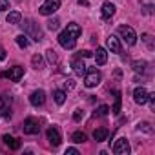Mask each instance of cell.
<instances>
[{"label": "cell", "instance_id": "6da1fadb", "mask_svg": "<svg viewBox=\"0 0 155 155\" xmlns=\"http://www.w3.org/2000/svg\"><path fill=\"white\" fill-rule=\"evenodd\" d=\"M22 28H24V35H26V37L33 38L35 42L42 40V31H40V28H38V24H37L35 20H24Z\"/></svg>", "mask_w": 155, "mask_h": 155}, {"label": "cell", "instance_id": "7a4b0ae2", "mask_svg": "<svg viewBox=\"0 0 155 155\" xmlns=\"http://www.w3.org/2000/svg\"><path fill=\"white\" fill-rule=\"evenodd\" d=\"M119 35L124 38L126 44H130V46L137 44V33L133 31V28H130V26H119Z\"/></svg>", "mask_w": 155, "mask_h": 155}, {"label": "cell", "instance_id": "3957f363", "mask_svg": "<svg viewBox=\"0 0 155 155\" xmlns=\"http://www.w3.org/2000/svg\"><path fill=\"white\" fill-rule=\"evenodd\" d=\"M86 77H84V84H86V88H95L99 82H101V71H97V69H88L86 73H84Z\"/></svg>", "mask_w": 155, "mask_h": 155}, {"label": "cell", "instance_id": "277c9868", "mask_svg": "<svg viewBox=\"0 0 155 155\" xmlns=\"http://www.w3.org/2000/svg\"><path fill=\"white\" fill-rule=\"evenodd\" d=\"M58 44L64 48V49H73L75 48V44H77V38L71 35V33H68L66 29L58 35Z\"/></svg>", "mask_w": 155, "mask_h": 155}, {"label": "cell", "instance_id": "5b68a950", "mask_svg": "<svg viewBox=\"0 0 155 155\" xmlns=\"http://www.w3.org/2000/svg\"><path fill=\"white\" fill-rule=\"evenodd\" d=\"M22 130H24V133H28V135H37V133L40 131L38 120L33 119V117H28V119L24 120V124H22Z\"/></svg>", "mask_w": 155, "mask_h": 155}, {"label": "cell", "instance_id": "8992f818", "mask_svg": "<svg viewBox=\"0 0 155 155\" xmlns=\"http://www.w3.org/2000/svg\"><path fill=\"white\" fill-rule=\"evenodd\" d=\"M60 8V0H44V4L40 6V15H53Z\"/></svg>", "mask_w": 155, "mask_h": 155}, {"label": "cell", "instance_id": "52a82bcc", "mask_svg": "<svg viewBox=\"0 0 155 155\" xmlns=\"http://www.w3.org/2000/svg\"><path fill=\"white\" fill-rule=\"evenodd\" d=\"M2 77H6V79H9V81H13V82H18L22 77H24V68H20V66L9 68L8 71L2 73Z\"/></svg>", "mask_w": 155, "mask_h": 155}, {"label": "cell", "instance_id": "ba28073f", "mask_svg": "<svg viewBox=\"0 0 155 155\" xmlns=\"http://www.w3.org/2000/svg\"><path fill=\"white\" fill-rule=\"evenodd\" d=\"M71 68H73V71L79 75V77H82V75L88 71V66L82 62V57H75V58L71 60Z\"/></svg>", "mask_w": 155, "mask_h": 155}, {"label": "cell", "instance_id": "9c48e42d", "mask_svg": "<svg viewBox=\"0 0 155 155\" xmlns=\"http://www.w3.org/2000/svg\"><path fill=\"white\" fill-rule=\"evenodd\" d=\"M113 153L117 155H128L130 153V144L126 139H119L115 144H113Z\"/></svg>", "mask_w": 155, "mask_h": 155}, {"label": "cell", "instance_id": "30bf717a", "mask_svg": "<svg viewBox=\"0 0 155 155\" xmlns=\"http://www.w3.org/2000/svg\"><path fill=\"white\" fill-rule=\"evenodd\" d=\"M29 102L33 104V106H42L44 102H46V93L42 91V90H37V91H33L31 93V97H29Z\"/></svg>", "mask_w": 155, "mask_h": 155}, {"label": "cell", "instance_id": "8fae6325", "mask_svg": "<svg viewBox=\"0 0 155 155\" xmlns=\"http://www.w3.org/2000/svg\"><path fill=\"white\" fill-rule=\"evenodd\" d=\"M0 117H11V106H9V99L0 95Z\"/></svg>", "mask_w": 155, "mask_h": 155}, {"label": "cell", "instance_id": "7c38bea8", "mask_svg": "<svg viewBox=\"0 0 155 155\" xmlns=\"http://www.w3.org/2000/svg\"><path fill=\"white\" fill-rule=\"evenodd\" d=\"M133 99H135V102L137 104H146L148 102V91L144 90V88H135V91H133Z\"/></svg>", "mask_w": 155, "mask_h": 155}, {"label": "cell", "instance_id": "4fadbf2b", "mask_svg": "<svg viewBox=\"0 0 155 155\" xmlns=\"http://www.w3.org/2000/svg\"><path fill=\"white\" fill-rule=\"evenodd\" d=\"M48 140H49V144L51 146H58L60 144V133H58V130L57 128H49L48 130Z\"/></svg>", "mask_w": 155, "mask_h": 155}, {"label": "cell", "instance_id": "5bb4252c", "mask_svg": "<svg viewBox=\"0 0 155 155\" xmlns=\"http://www.w3.org/2000/svg\"><path fill=\"white\" fill-rule=\"evenodd\" d=\"M108 48L111 49V53H122V46H120L119 38H117V37H113V35H110V37H108Z\"/></svg>", "mask_w": 155, "mask_h": 155}, {"label": "cell", "instance_id": "9a60e30c", "mask_svg": "<svg viewBox=\"0 0 155 155\" xmlns=\"http://www.w3.org/2000/svg\"><path fill=\"white\" fill-rule=\"evenodd\" d=\"M95 62L99 66H104L108 62V51L104 48H97V51H95Z\"/></svg>", "mask_w": 155, "mask_h": 155}, {"label": "cell", "instance_id": "2e32d148", "mask_svg": "<svg viewBox=\"0 0 155 155\" xmlns=\"http://www.w3.org/2000/svg\"><path fill=\"white\" fill-rule=\"evenodd\" d=\"M101 13H102V18H106V20H108V18H111V17L115 15V6H113L111 2H104V4H102V11H101Z\"/></svg>", "mask_w": 155, "mask_h": 155}, {"label": "cell", "instance_id": "e0dca14e", "mask_svg": "<svg viewBox=\"0 0 155 155\" xmlns=\"http://www.w3.org/2000/svg\"><path fill=\"white\" fill-rule=\"evenodd\" d=\"M2 140H4V144H6L9 150H18V148H20V140L15 139V137H11V135H4Z\"/></svg>", "mask_w": 155, "mask_h": 155}, {"label": "cell", "instance_id": "ac0fdd59", "mask_svg": "<svg viewBox=\"0 0 155 155\" xmlns=\"http://www.w3.org/2000/svg\"><path fill=\"white\" fill-rule=\"evenodd\" d=\"M66 31L68 33H71L75 38H79L81 37V33H82V29H81V26L79 24H75V22H71V24H68V28H66Z\"/></svg>", "mask_w": 155, "mask_h": 155}, {"label": "cell", "instance_id": "d6986e66", "mask_svg": "<svg viewBox=\"0 0 155 155\" xmlns=\"http://www.w3.org/2000/svg\"><path fill=\"white\" fill-rule=\"evenodd\" d=\"M106 137H108V130H106V128H97V130L93 131V139H95L97 142L106 140Z\"/></svg>", "mask_w": 155, "mask_h": 155}, {"label": "cell", "instance_id": "ffe728a7", "mask_svg": "<svg viewBox=\"0 0 155 155\" xmlns=\"http://www.w3.org/2000/svg\"><path fill=\"white\" fill-rule=\"evenodd\" d=\"M71 140H73L75 144H82V142H86V133H82V131H75V133L71 135Z\"/></svg>", "mask_w": 155, "mask_h": 155}, {"label": "cell", "instance_id": "44dd1931", "mask_svg": "<svg viewBox=\"0 0 155 155\" xmlns=\"http://www.w3.org/2000/svg\"><path fill=\"white\" fill-rule=\"evenodd\" d=\"M20 20H22V15H20L18 11H11V13L8 15V22H9V24H20Z\"/></svg>", "mask_w": 155, "mask_h": 155}, {"label": "cell", "instance_id": "7402d4cb", "mask_svg": "<svg viewBox=\"0 0 155 155\" xmlns=\"http://www.w3.org/2000/svg\"><path fill=\"white\" fill-rule=\"evenodd\" d=\"M131 66H133V71H137V73H144V71H146V66H148V64H146L144 60H135V62H133Z\"/></svg>", "mask_w": 155, "mask_h": 155}, {"label": "cell", "instance_id": "603a6c76", "mask_svg": "<svg viewBox=\"0 0 155 155\" xmlns=\"http://www.w3.org/2000/svg\"><path fill=\"white\" fill-rule=\"evenodd\" d=\"M53 99H55L57 104H64V101H66V93L60 91V90H55V91H53Z\"/></svg>", "mask_w": 155, "mask_h": 155}, {"label": "cell", "instance_id": "cb8c5ba5", "mask_svg": "<svg viewBox=\"0 0 155 155\" xmlns=\"http://www.w3.org/2000/svg\"><path fill=\"white\" fill-rule=\"evenodd\" d=\"M115 95V104H113V113L119 115L120 113V91H113Z\"/></svg>", "mask_w": 155, "mask_h": 155}, {"label": "cell", "instance_id": "d4e9b609", "mask_svg": "<svg viewBox=\"0 0 155 155\" xmlns=\"http://www.w3.org/2000/svg\"><path fill=\"white\" fill-rule=\"evenodd\" d=\"M17 44H18L22 49H26V48L29 46V40H28V37H26V35H18V37H17Z\"/></svg>", "mask_w": 155, "mask_h": 155}, {"label": "cell", "instance_id": "484cf974", "mask_svg": "<svg viewBox=\"0 0 155 155\" xmlns=\"http://www.w3.org/2000/svg\"><path fill=\"white\" fill-rule=\"evenodd\" d=\"M58 24H60V22H58V18H51V20L48 22V29L57 31V29H58Z\"/></svg>", "mask_w": 155, "mask_h": 155}, {"label": "cell", "instance_id": "4316f807", "mask_svg": "<svg viewBox=\"0 0 155 155\" xmlns=\"http://www.w3.org/2000/svg\"><path fill=\"white\" fill-rule=\"evenodd\" d=\"M31 62H33V66H35L37 69H40V68H42V57H40V55H33Z\"/></svg>", "mask_w": 155, "mask_h": 155}, {"label": "cell", "instance_id": "83f0119b", "mask_svg": "<svg viewBox=\"0 0 155 155\" xmlns=\"http://www.w3.org/2000/svg\"><path fill=\"white\" fill-rule=\"evenodd\" d=\"M110 113V108L106 106V104H102V106H99V110H97V115L99 117H106Z\"/></svg>", "mask_w": 155, "mask_h": 155}, {"label": "cell", "instance_id": "f1b7e54d", "mask_svg": "<svg viewBox=\"0 0 155 155\" xmlns=\"http://www.w3.org/2000/svg\"><path fill=\"white\" fill-rule=\"evenodd\" d=\"M48 60H49V64H55L57 62V55H55L53 49H48Z\"/></svg>", "mask_w": 155, "mask_h": 155}, {"label": "cell", "instance_id": "f546056e", "mask_svg": "<svg viewBox=\"0 0 155 155\" xmlns=\"http://www.w3.org/2000/svg\"><path fill=\"white\" fill-rule=\"evenodd\" d=\"M82 117H84V111H82V110H75V113H73V119H75L77 122H79Z\"/></svg>", "mask_w": 155, "mask_h": 155}, {"label": "cell", "instance_id": "4dcf8cb0", "mask_svg": "<svg viewBox=\"0 0 155 155\" xmlns=\"http://www.w3.org/2000/svg\"><path fill=\"white\" fill-rule=\"evenodd\" d=\"M9 8V0H0V13Z\"/></svg>", "mask_w": 155, "mask_h": 155}, {"label": "cell", "instance_id": "1f68e13d", "mask_svg": "<svg viewBox=\"0 0 155 155\" xmlns=\"http://www.w3.org/2000/svg\"><path fill=\"white\" fill-rule=\"evenodd\" d=\"M142 40H144V42L150 46V49L153 48V44H151V37H150V35H142Z\"/></svg>", "mask_w": 155, "mask_h": 155}, {"label": "cell", "instance_id": "d6a6232c", "mask_svg": "<svg viewBox=\"0 0 155 155\" xmlns=\"http://www.w3.org/2000/svg\"><path fill=\"white\" fill-rule=\"evenodd\" d=\"M66 155H79V150H77V148H68Z\"/></svg>", "mask_w": 155, "mask_h": 155}, {"label": "cell", "instance_id": "836d02e7", "mask_svg": "<svg viewBox=\"0 0 155 155\" xmlns=\"http://www.w3.org/2000/svg\"><path fill=\"white\" fill-rule=\"evenodd\" d=\"M79 57H82V58H88V57H91V51H88V49H84V51H79Z\"/></svg>", "mask_w": 155, "mask_h": 155}, {"label": "cell", "instance_id": "e575fe53", "mask_svg": "<svg viewBox=\"0 0 155 155\" xmlns=\"http://www.w3.org/2000/svg\"><path fill=\"white\" fill-rule=\"evenodd\" d=\"M148 126H150L148 122H142V124H139V128H142L144 131H151V128H148Z\"/></svg>", "mask_w": 155, "mask_h": 155}, {"label": "cell", "instance_id": "d590c367", "mask_svg": "<svg viewBox=\"0 0 155 155\" xmlns=\"http://www.w3.org/2000/svg\"><path fill=\"white\" fill-rule=\"evenodd\" d=\"M73 86H75V82H73V81H66V88H68V90H71Z\"/></svg>", "mask_w": 155, "mask_h": 155}, {"label": "cell", "instance_id": "8d00e7d4", "mask_svg": "<svg viewBox=\"0 0 155 155\" xmlns=\"http://www.w3.org/2000/svg\"><path fill=\"white\" fill-rule=\"evenodd\" d=\"M6 58V51H4V48H0V60H4Z\"/></svg>", "mask_w": 155, "mask_h": 155}]
</instances>
